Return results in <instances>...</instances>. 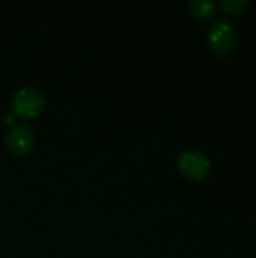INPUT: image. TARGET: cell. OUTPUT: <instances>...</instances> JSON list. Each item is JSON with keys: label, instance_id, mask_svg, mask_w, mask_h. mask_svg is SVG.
<instances>
[{"label": "cell", "instance_id": "1", "mask_svg": "<svg viewBox=\"0 0 256 258\" xmlns=\"http://www.w3.org/2000/svg\"><path fill=\"white\" fill-rule=\"evenodd\" d=\"M238 41V29L229 18H219L213 21L207 32V44L217 56L229 54Z\"/></svg>", "mask_w": 256, "mask_h": 258}, {"label": "cell", "instance_id": "2", "mask_svg": "<svg viewBox=\"0 0 256 258\" xmlns=\"http://www.w3.org/2000/svg\"><path fill=\"white\" fill-rule=\"evenodd\" d=\"M45 107V97L44 94L35 86H23L14 92L11 98V109L12 113L20 118H36L42 113Z\"/></svg>", "mask_w": 256, "mask_h": 258}, {"label": "cell", "instance_id": "3", "mask_svg": "<svg viewBox=\"0 0 256 258\" xmlns=\"http://www.w3.org/2000/svg\"><path fill=\"white\" fill-rule=\"evenodd\" d=\"M177 168L184 178L190 181H202L210 174L211 160L201 150L187 148L178 154Z\"/></svg>", "mask_w": 256, "mask_h": 258}, {"label": "cell", "instance_id": "4", "mask_svg": "<svg viewBox=\"0 0 256 258\" xmlns=\"http://www.w3.org/2000/svg\"><path fill=\"white\" fill-rule=\"evenodd\" d=\"M5 144L8 147V150L15 154V156H26L32 151L33 145H35V135L33 130L24 124V122H18L9 127V130L6 132L5 136Z\"/></svg>", "mask_w": 256, "mask_h": 258}, {"label": "cell", "instance_id": "5", "mask_svg": "<svg viewBox=\"0 0 256 258\" xmlns=\"http://www.w3.org/2000/svg\"><path fill=\"white\" fill-rule=\"evenodd\" d=\"M192 15L198 20H210L216 14V2L214 0H189L187 3Z\"/></svg>", "mask_w": 256, "mask_h": 258}, {"label": "cell", "instance_id": "6", "mask_svg": "<svg viewBox=\"0 0 256 258\" xmlns=\"http://www.w3.org/2000/svg\"><path fill=\"white\" fill-rule=\"evenodd\" d=\"M219 5L226 14H240L249 5V2L247 0H220Z\"/></svg>", "mask_w": 256, "mask_h": 258}]
</instances>
